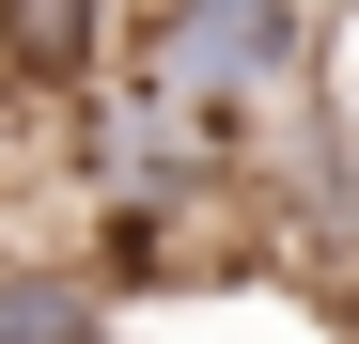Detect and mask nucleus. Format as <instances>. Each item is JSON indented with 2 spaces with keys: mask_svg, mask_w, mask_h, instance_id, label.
<instances>
[{
  "mask_svg": "<svg viewBox=\"0 0 359 344\" xmlns=\"http://www.w3.org/2000/svg\"><path fill=\"white\" fill-rule=\"evenodd\" d=\"M126 79H141V94H172L188 126L250 141L266 110L313 79V0H141Z\"/></svg>",
  "mask_w": 359,
  "mask_h": 344,
  "instance_id": "obj_1",
  "label": "nucleus"
},
{
  "mask_svg": "<svg viewBox=\"0 0 359 344\" xmlns=\"http://www.w3.org/2000/svg\"><path fill=\"white\" fill-rule=\"evenodd\" d=\"M0 344H126V298L79 251H0Z\"/></svg>",
  "mask_w": 359,
  "mask_h": 344,
  "instance_id": "obj_3",
  "label": "nucleus"
},
{
  "mask_svg": "<svg viewBox=\"0 0 359 344\" xmlns=\"http://www.w3.org/2000/svg\"><path fill=\"white\" fill-rule=\"evenodd\" d=\"M141 47V0H0V79L16 94H94Z\"/></svg>",
  "mask_w": 359,
  "mask_h": 344,
  "instance_id": "obj_2",
  "label": "nucleus"
}]
</instances>
